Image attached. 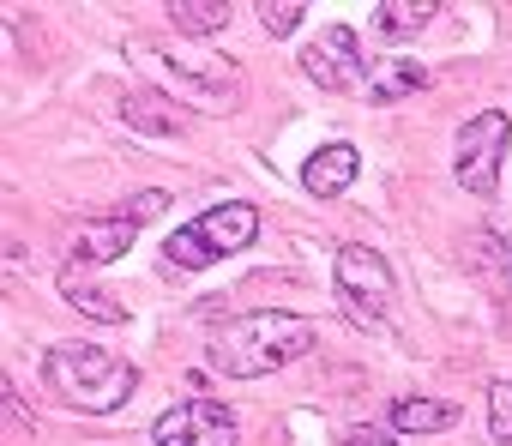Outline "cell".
Returning <instances> with one entry per match:
<instances>
[{"label":"cell","instance_id":"obj_18","mask_svg":"<svg viewBox=\"0 0 512 446\" xmlns=\"http://www.w3.org/2000/svg\"><path fill=\"white\" fill-rule=\"evenodd\" d=\"M163 254H169V260H175V266H187V272H199V266H211V254H205V242H199V236H193V230H175V236H169V248H163Z\"/></svg>","mask_w":512,"mask_h":446},{"label":"cell","instance_id":"obj_4","mask_svg":"<svg viewBox=\"0 0 512 446\" xmlns=\"http://www.w3.org/2000/svg\"><path fill=\"white\" fill-rule=\"evenodd\" d=\"M392 302H398L392 266L374 248H344L338 254V308L356 326H386L392 320Z\"/></svg>","mask_w":512,"mask_h":446},{"label":"cell","instance_id":"obj_13","mask_svg":"<svg viewBox=\"0 0 512 446\" xmlns=\"http://www.w3.org/2000/svg\"><path fill=\"white\" fill-rule=\"evenodd\" d=\"M163 13H169L175 31H187V37H211V31L229 25V0H169Z\"/></svg>","mask_w":512,"mask_h":446},{"label":"cell","instance_id":"obj_7","mask_svg":"<svg viewBox=\"0 0 512 446\" xmlns=\"http://www.w3.org/2000/svg\"><path fill=\"white\" fill-rule=\"evenodd\" d=\"M187 230L205 242V254H211V260H223V254L253 248V236H260V211H253L247 199H229V205H211L205 217H193Z\"/></svg>","mask_w":512,"mask_h":446},{"label":"cell","instance_id":"obj_14","mask_svg":"<svg viewBox=\"0 0 512 446\" xmlns=\"http://www.w3.org/2000/svg\"><path fill=\"white\" fill-rule=\"evenodd\" d=\"M61 296H67L79 314H91V320H127V308H121L109 290H91L79 272H61Z\"/></svg>","mask_w":512,"mask_h":446},{"label":"cell","instance_id":"obj_5","mask_svg":"<svg viewBox=\"0 0 512 446\" xmlns=\"http://www.w3.org/2000/svg\"><path fill=\"white\" fill-rule=\"evenodd\" d=\"M151 440L157 446H241L235 416L217 398H181L175 410H163L151 422Z\"/></svg>","mask_w":512,"mask_h":446},{"label":"cell","instance_id":"obj_15","mask_svg":"<svg viewBox=\"0 0 512 446\" xmlns=\"http://www.w3.org/2000/svg\"><path fill=\"white\" fill-rule=\"evenodd\" d=\"M127 121H133V127H145V133H163V139H175V133H181V121L169 115V103H163L157 91H133V97H127Z\"/></svg>","mask_w":512,"mask_h":446},{"label":"cell","instance_id":"obj_10","mask_svg":"<svg viewBox=\"0 0 512 446\" xmlns=\"http://www.w3.org/2000/svg\"><path fill=\"white\" fill-rule=\"evenodd\" d=\"M452 422H458L452 398H398L392 404V434H434V428H452Z\"/></svg>","mask_w":512,"mask_h":446},{"label":"cell","instance_id":"obj_17","mask_svg":"<svg viewBox=\"0 0 512 446\" xmlns=\"http://www.w3.org/2000/svg\"><path fill=\"white\" fill-rule=\"evenodd\" d=\"M302 13H308L302 0H266V7H260V19H266V31H272V37H290V31L302 25Z\"/></svg>","mask_w":512,"mask_h":446},{"label":"cell","instance_id":"obj_11","mask_svg":"<svg viewBox=\"0 0 512 446\" xmlns=\"http://www.w3.org/2000/svg\"><path fill=\"white\" fill-rule=\"evenodd\" d=\"M434 13H440V0H380L374 25H380V37H416L434 25Z\"/></svg>","mask_w":512,"mask_h":446},{"label":"cell","instance_id":"obj_12","mask_svg":"<svg viewBox=\"0 0 512 446\" xmlns=\"http://www.w3.org/2000/svg\"><path fill=\"white\" fill-rule=\"evenodd\" d=\"M422 85H428V73L416 61H374V73H368V97L380 109L398 103V97H410V91H422Z\"/></svg>","mask_w":512,"mask_h":446},{"label":"cell","instance_id":"obj_6","mask_svg":"<svg viewBox=\"0 0 512 446\" xmlns=\"http://www.w3.org/2000/svg\"><path fill=\"white\" fill-rule=\"evenodd\" d=\"M302 73L320 85V91H350L362 79V43L350 25H326L308 49H302Z\"/></svg>","mask_w":512,"mask_h":446},{"label":"cell","instance_id":"obj_9","mask_svg":"<svg viewBox=\"0 0 512 446\" xmlns=\"http://www.w3.org/2000/svg\"><path fill=\"white\" fill-rule=\"evenodd\" d=\"M356 169H362V151H356V145H320V151L302 163V187H308L314 199H338V193L356 181Z\"/></svg>","mask_w":512,"mask_h":446},{"label":"cell","instance_id":"obj_16","mask_svg":"<svg viewBox=\"0 0 512 446\" xmlns=\"http://www.w3.org/2000/svg\"><path fill=\"white\" fill-rule=\"evenodd\" d=\"M488 434L512 446V386L506 380H494V392H488Z\"/></svg>","mask_w":512,"mask_h":446},{"label":"cell","instance_id":"obj_2","mask_svg":"<svg viewBox=\"0 0 512 446\" xmlns=\"http://www.w3.org/2000/svg\"><path fill=\"white\" fill-rule=\"evenodd\" d=\"M43 380L73 404V410H121L139 386V368L97 350V344H55L43 356Z\"/></svg>","mask_w":512,"mask_h":446},{"label":"cell","instance_id":"obj_3","mask_svg":"<svg viewBox=\"0 0 512 446\" xmlns=\"http://www.w3.org/2000/svg\"><path fill=\"white\" fill-rule=\"evenodd\" d=\"M506 139H512L506 109H482V115H470V121L458 127V139H452V175H458L464 193H482V199H488V193L500 187Z\"/></svg>","mask_w":512,"mask_h":446},{"label":"cell","instance_id":"obj_19","mask_svg":"<svg viewBox=\"0 0 512 446\" xmlns=\"http://www.w3.org/2000/svg\"><path fill=\"white\" fill-rule=\"evenodd\" d=\"M163 205H169V193H163V187H157V193H133V205H127V217H133V223H145V217H157Z\"/></svg>","mask_w":512,"mask_h":446},{"label":"cell","instance_id":"obj_1","mask_svg":"<svg viewBox=\"0 0 512 446\" xmlns=\"http://www.w3.org/2000/svg\"><path fill=\"white\" fill-rule=\"evenodd\" d=\"M308 350H314V326L302 314L253 308V314H235L211 338V368L229 374V380H260V374H278V368L302 362Z\"/></svg>","mask_w":512,"mask_h":446},{"label":"cell","instance_id":"obj_8","mask_svg":"<svg viewBox=\"0 0 512 446\" xmlns=\"http://www.w3.org/2000/svg\"><path fill=\"white\" fill-rule=\"evenodd\" d=\"M133 230H139V223L121 211V217H91L85 223V230L73 236V260L79 266H115L127 248H133Z\"/></svg>","mask_w":512,"mask_h":446},{"label":"cell","instance_id":"obj_20","mask_svg":"<svg viewBox=\"0 0 512 446\" xmlns=\"http://www.w3.org/2000/svg\"><path fill=\"white\" fill-rule=\"evenodd\" d=\"M344 446H398V440H392L386 428H350V434H344Z\"/></svg>","mask_w":512,"mask_h":446}]
</instances>
